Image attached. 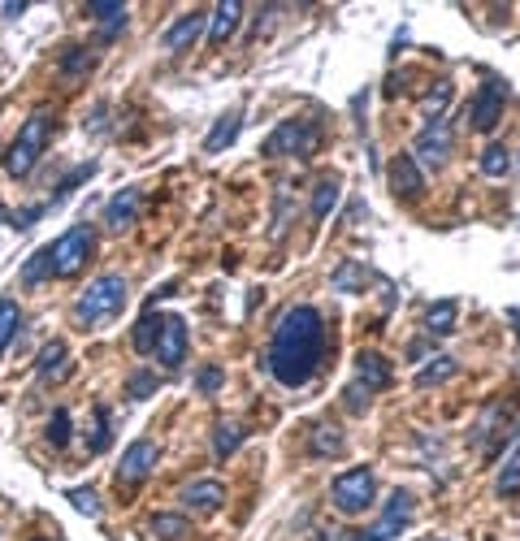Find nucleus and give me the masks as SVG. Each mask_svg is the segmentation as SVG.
Returning <instances> with one entry per match:
<instances>
[{
    "mask_svg": "<svg viewBox=\"0 0 520 541\" xmlns=\"http://www.w3.org/2000/svg\"><path fill=\"white\" fill-rule=\"evenodd\" d=\"M52 135H57V113H52V109H35V113L18 126L13 143L5 148V161H0V165H5V174H9V178H31L35 165H39V156L48 152Z\"/></svg>",
    "mask_w": 520,
    "mask_h": 541,
    "instance_id": "nucleus-2",
    "label": "nucleus"
},
{
    "mask_svg": "<svg viewBox=\"0 0 520 541\" xmlns=\"http://www.w3.org/2000/svg\"><path fill=\"white\" fill-rule=\"evenodd\" d=\"M204 26H208V18H204V13H200V9L182 13V18H178V22H174V26H169V31L161 35V44H165V52H187V48L195 44V39H200V35H204Z\"/></svg>",
    "mask_w": 520,
    "mask_h": 541,
    "instance_id": "nucleus-13",
    "label": "nucleus"
},
{
    "mask_svg": "<svg viewBox=\"0 0 520 541\" xmlns=\"http://www.w3.org/2000/svg\"><path fill=\"white\" fill-rule=\"evenodd\" d=\"M356 381L364 390H386L390 381H395V368H390L386 355H377V351H360L356 355Z\"/></svg>",
    "mask_w": 520,
    "mask_h": 541,
    "instance_id": "nucleus-14",
    "label": "nucleus"
},
{
    "mask_svg": "<svg viewBox=\"0 0 520 541\" xmlns=\"http://www.w3.org/2000/svg\"><path fill=\"white\" fill-rule=\"evenodd\" d=\"M122 308H126V277L122 273H104V277H96V282L83 290V295H78L74 321L83 329H91V325L113 321Z\"/></svg>",
    "mask_w": 520,
    "mask_h": 541,
    "instance_id": "nucleus-3",
    "label": "nucleus"
},
{
    "mask_svg": "<svg viewBox=\"0 0 520 541\" xmlns=\"http://www.w3.org/2000/svg\"><path fill=\"white\" fill-rule=\"evenodd\" d=\"M503 104H507V87L503 83H486V87H481L473 96V104H468V122H473V130L490 135V130L503 122Z\"/></svg>",
    "mask_w": 520,
    "mask_h": 541,
    "instance_id": "nucleus-10",
    "label": "nucleus"
},
{
    "mask_svg": "<svg viewBox=\"0 0 520 541\" xmlns=\"http://www.w3.org/2000/svg\"><path fill=\"white\" fill-rule=\"evenodd\" d=\"M65 498H70V503L83 511L87 520H100V498H96V490H70Z\"/></svg>",
    "mask_w": 520,
    "mask_h": 541,
    "instance_id": "nucleus-40",
    "label": "nucleus"
},
{
    "mask_svg": "<svg viewBox=\"0 0 520 541\" xmlns=\"http://www.w3.org/2000/svg\"><path fill=\"white\" fill-rule=\"evenodd\" d=\"M507 316H512V325H516V334H520V312L512 308V312H507Z\"/></svg>",
    "mask_w": 520,
    "mask_h": 541,
    "instance_id": "nucleus-45",
    "label": "nucleus"
},
{
    "mask_svg": "<svg viewBox=\"0 0 520 541\" xmlns=\"http://www.w3.org/2000/svg\"><path fill=\"white\" fill-rule=\"evenodd\" d=\"M338 195H343V182L338 178H321L317 187H312V217L325 221L334 213V204H338Z\"/></svg>",
    "mask_w": 520,
    "mask_h": 541,
    "instance_id": "nucleus-25",
    "label": "nucleus"
},
{
    "mask_svg": "<svg viewBox=\"0 0 520 541\" xmlns=\"http://www.w3.org/2000/svg\"><path fill=\"white\" fill-rule=\"evenodd\" d=\"M451 96H455L451 83H438L434 91H425V96H421V109H425L429 117H442V109L451 104Z\"/></svg>",
    "mask_w": 520,
    "mask_h": 541,
    "instance_id": "nucleus-36",
    "label": "nucleus"
},
{
    "mask_svg": "<svg viewBox=\"0 0 520 541\" xmlns=\"http://www.w3.org/2000/svg\"><path fill=\"white\" fill-rule=\"evenodd\" d=\"M325 360V321L317 308L308 303H295L278 316L273 325V338H269V373L278 386L286 390H299L317 377V368Z\"/></svg>",
    "mask_w": 520,
    "mask_h": 541,
    "instance_id": "nucleus-1",
    "label": "nucleus"
},
{
    "mask_svg": "<svg viewBox=\"0 0 520 541\" xmlns=\"http://www.w3.org/2000/svg\"><path fill=\"white\" fill-rule=\"evenodd\" d=\"M386 182H390V191H395L399 200H421L425 195V169L412 161V152H399L395 161H390Z\"/></svg>",
    "mask_w": 520,
    "mask_h": 541,
    "instance_id": "nucleus-11",
    "label": "nucleus"
},
{
    "mask_svg": "<svg viewBox=\"0 0 520 541\" xmlns=\"http://www.w3.org/2000/svg\"><path fill=\"white\" fill-rule=\"evenodd\" d=\"M308 451L317 459H338L347 451L343 429H338V425H317V429H312V438H308Z\"/></svg>",
    "mask_w": 520,
    "mask_h": 541,
    "instance_id": "nucleus-21",
    "label": "nucleus"
},
{
    "mask_svg": "<svg viewBox=\"0 0 520 541\" xmlns=\"http://www.w3.org/2000/svg\"><path fill=\"white\" fill-rule=\"evenodd\" d=\"M286 226H291V187H278V208H273V230H269V239H282Z\"/></svg>",
    "mask_w": 520,
    "mask_h": 541,
    "instance_id": "nucleus-35",
    "label": "nucleus"
},
{
    "mask_svg": "<svg viewBox=\"0 0 520 541\" xmlns=\"http://www.w3.org/2000/svg\"><path fill=\"white\" fill-rule=\"evenodd\" d=\"M148 537L152 541H182V537H191V524H187V516H152Z\"/></svg>",
    "mask_w": 520,
    "mask_h": 541,
    "instance_id": "nucleus-26",
    "label": "nucleus"
},
{
    "mask_svg": "<svg viewBox=\"0 0 520 541\" xmlns=\"http://www.w3.org/2000/svg\"><path fill=\"white\" fill-rule=\"evenodd\" d=\"M39 217H44V204H31V208H22V213H13V226L26 230V226H31V221H39Z\"/></svg>",
    "mask_w": 520,
    "mask_h": 541,
    "instance_id": "nucleus-44",
    "label": "nucleus"
},
{
    "mask_svg": "<svg viewBox=\"0 0 520 541\" xmlns=\"http://www.w3.org/2000/svg\"><path fill=\"white\" fill-rule=\"evenodd\" d=\"M91 252H96V226H70L57 243H48L52 277H74L91 260Z\"/></svg>",
    "mask_w": 520,
    "mask_h": 541,
    "instance_id": "nucleus-6",
    "label": "nucleus"
},
{
    "mask_svg": "<svg viewBox=\"0 0 520 541\" xmlns=\"http://www.w3.org/2000/svg\"><path fill=\"white\" fill-rule=\"evenodd\" d=\"M455 316H460V303H455V299H438L434 308L425 312V329H429V334H438V338H447V334H455Z\"/></svg>",
    "mask_w": 520,
    "mask_h": 541,
    "instance_id": "nucleus-24",
    "label": "nucleus"
},
{
    "mask_svg": "<svg viewBox=\"0 0 520 541\" xmlns=\"http://www.w3.org/2000/svg\"><path fill=\"white\" fill-rule=\"evenodd\" d=\"M373 494H377V477H373L369 464L338 472L334 485H330V503H334L338 516H360V511H369Z\"/></svg>",
    "mask_w": 520,
    "mask_h": 541,
    "instance_id": "nucleus-4",
    "label": "nucleus"
},
{
    "mask_svg": "<svg viewBox=\"0 0 520 541\" xmlns=\"http://www.w3.org/2000/svg\"><path fill=\"white\" fill-rule=\"evenodd\" d=\"M156 360H161L169 373L182 368V360H187V321H182V316H165L161 338H156Z\"/></svg>",
    "mask_w": 520,
    "mask_h": 541,
    "instance_id": "nucleus-12",
    "label": "nucleus"
},
{
    "mask_svg": "<svg viewBox=\"0 0 520 541\" xmlns=\"http://www.w3.org/2000/svg\"><path fill=\"white\" fill-rule=\"evenodd\" d=\"M451 143H455V135H451V122L447 117H434L421 135H416V143H412V161L416 165H447V156H451Z\"/></svg>",
    "mask_w": 520,
    "mask_h": 541,
    "instance_id": "nucleus-8",
    "label": "nucleus"
},
{
    "mask_svg": "<svg viewBox=\"0 0 520 541\" xmlns=\"http://www.w3.org/2000/svg\"><path fill=\"white\" fill-rule=\"evenodd\" d=\"M39 381H44V386H52V381H65L70 377V347H65L61 338H52L44 351H39Z\"/></svg>",
    "mask_w": 520,
    "mask_h": 541,
    "instance_id": "nucleus-18",
    "label": "nucleus"
},
{
    "mask_svg": "<svg viewBox=\"0 0 520 541\" xmlns=\"http://www.w3.org/2000/svg\"><path fill=\"white\" fill-rule=\"evenodd\" d=\"M455 373H460V364H455L451 355H434V360H429V364L421 368V373H416V386H421V390L442 386V381L455 377Z\"/></svg>",
    "mask_w": 520,
    "mask_h": 541,
    "instance_id": "nucleus-27",
    "label": "nucleus"
},
{
    "mask_svg": "<svg viewBox=\"0 0 520 541\" xmlns=\"http://www.w3.org/2000/svg\"><path fill=\"white\" fill-rule=\"evenodd\" d=\"M139 221V191L135 187H126V191H117L109 204H104V226H109L113 234H122L130 230Z\"/></svg>",
    "mask_w": 520,
    "mask_h": 541,
    "instance_id": "nucleus-15",
    "label": "nucleus"
},
{
    "mask_svg": "<svg viewBox=\"0 0 520 541\" xmlns=\"http://www.w3.org/2000/svg\"><path fill=\"white\" fill-rule=\"evenodd\" d=\"M18 325H22V308L13 299H0V355L13 338H18Z\"/></svg>",
    "mask_w": 520,
    "mask_h": 541,
    "instance_id": "nucleus-31",
    "label": "nucleus"
},
{
    "mask_svg": "<svg viewBox=\"0 0 520 541\" xmlns=\"http://www.w3.org/2000/svg\"><path fill=\"white\" fill-rule=\"evenodd\" d=\"M321 143V126L317 122H304V117H286L278 122V130L265 139V156H299V161H308L312 152H317Z\"/></svg>",
    "mask_w": 520,
    "mask_h": 541,
    "instance_id": "nucleus-5",
    "label": "nucleus"
},
{
    "mask_svg": "<svg viewBox=\"0 0 520 541\" xmlns=\"http://www.w3.org/2000/svg\"><path fill=\"white\" fill-rule=\"evenodd\" d=\"M507 169H512V152H507L503 143H490V148L481 152V174L486 178H507Z\"/></svg>",
    "mask_w": 520,
    "mask_h": 541,
    "instance_id": "nucleus-30",
    "label": "nucleus"
},
{
    "mask_svg": "<svg viewBox=\"0 0 520 541\" xmlns=\"http://www.w3.org/2000/svg\"><path fill=\"white\" fill-rule=\"evenodd\" d=\"M48 442L57 446V451H61L65 442H70V412H65V407H57V412H52V420H48Z\"/></svg>",
    "mask_w": 520,
    "mask_h": 541,
    "instance_id": "nucleus-37",
    "label": "nucleus"
},
{
    "mask_svg": "<svg viewBox=\"0 0 520 541\" xmlns=\"http://www.w3.org/2000/svg\"><path fill=\"white\" fill-rule=\"evenodd\" d=\"M91 65H96V57H91L87 48H65L61 52V78H65V83H78Z\"/></svg>",
    "mask_w": 520,
    "mask_h": 541,
    "instance_id": "nucleus-28",
    "label": "nucleus"
},
{
    "mask_svg": "<svg viewBox=\"0 0 520 541\" xmlns=\"http://www.w3.org/2000/svg\"><path fill=\"white\" fill-rule=\"evenodd\" d=\"M48 273H52V256H48V247H39V252L22 265V282H26V286H35V282H44Z\"/></svg>",
    "mask_w": 520,
    "mask_h": 541,
    "instance_id": "nucleus-34",
    "label": "nucleus"
},
{
    "mask_svg": "<svg viewBox=\"0 0 520 541\" xmlns=\"http://www.w3.org/2000/svg\"><path fill=\"white\" fill-rule=\"evenodd\" d=\"M494 490H499V498H516V494H520V451H516V455L503 464V472H499V485H494Z\"/></svg>",
    "mask_w": 520,
    "mask_h": 541,
    "instance_id": "nucleus-33",
    "label": "nucleus"
},
{
    "mask_svg": "<svg viewBox=\"0 0 520 541\" xmlns=\"http://www.w3.org/2000/svg\"><path fill=\"white\" fill-rule=\"evenodd\" d=\"M161 325H165V316H156L152 308L139 316L135 321V334H130V347H135L139 355H148V351H156V338H161Z\"/></svg>",
    "mask_w": 520,
    "mask_h": 541,
    "instance_id": "nucleus-23",
    "label": "nucleus"
},
{
    "mask_svg": "<svg viewBox=\"0 0 520 541\" xmlns=\"http://www.w3.org/2000/svg\"><path fill=\"white\" fill-rule=\"evenodd\" d=\"M109 442H113V420H109V407H96V429H91L87 451H91V455H100V451H109Z\"/></svg>",
    "mask_w": 520,
    "mask_h": 541,
    "instance_id": "nucleus-32",
    "label": "nucleus"
},
{
    "mask_svg": "<svg viewBox=\"0 0 520 541\" xmlns=\"http://www.w3.org/2000/svg\"><path fill=\"white\" fill-rule=\"evenodd\" d=\"M412 70H399V74H390V87H386V96H403V91H412L408 83H412Z\"/></svg>",
    "mask_w": 520,
    "mask_h": 541,
    "instance_id": "nucleus-43",
    "label": "nucleus"
},
{
    "mask_svg": "<svg viewBox=\"0 0 520 541\" xmlns=\"http://www.w3.org/2000/svg\"><path fill=\"white\" fill-rule=\"evenodd\" d=\"M182 503H187L191 511L213 516V511L226 507V485H221V481H191L187 490H182Z\"/></svg>",
    "mask_w": 520,
    "mask_h": 541,
    "instance_id": "nucleus-16",
    "label": "nucleus"
},
{
    "mask_svg": "<svg viewBox=\"0 0 520 541\" xmlns=\"http://www.w3.org/2000/svg\"><path fill=\"white\" fill-rule=\"evenodd\" d=\"M239 130H243V109L221 113V117H217V126L208 130V139H204V152H208V156H217L221 148H230V143L239 139Z\"/></svg>",
    "mask_w": 520,
    "mask_h": 541,
    "instance_id": "nucleus-20",
    "label": "nucleus"
},
{
    "mask_svg": "<svg viewBox=\"0 0 520 541\" xmlns=\"http://www.w3.org/2000/svg\"><path fill=\"white\" fill-rule=\"evenodd\" d=\"M239 18H243V5L239 0H221L213 9V18H208V48H221L226 39L239 31Z\"/></svg>",
    "mask_w": 520,
    "mask_h": 541,
    "instance_id": "nucleus-17",
    "label": "nucleus"
},
{
    "mask_svg": "<svg viewBox=\"0 0 520 541\" xmlns=\"http://www.w3.org/2000/svg\"><path fill=\"white\" fill-rule=\"evenodd\" d=\"M239 442H243V425H239V420H221L217 433H213V455L226 459V455L239 451Z\"/></svg>",
    "mask_w": 520,
    "mask_h": 541,
    "instance_id": "nucleus-29",
    "label": "nucleus"
},
{
    "mask_svg": "<svg viewBox=\"0 0 520 541\" xmlns=\"http://www.w3.org/2000/svg\"><path fill=\"white\" fill-rule=\"evenodd\" d=\"M0 217H5V208H0Z\"/></svg>",
    "mask_w": 520,
    "mask_h": 541,
    "instance_id": "nucleus-46",
    "label": "nucleus"
},
{
    "mask_svg": "<svg viewBox=\"0 0 520 541\" xmlns=\"http://www.w3.org/2000/svg\"><path fill=\"white\" fill-rule=\"evenodd\" d=\"M87 13L104 26V39H113L117 31H126V18H130V9H126V5H117V0H91Z\"/></svg>",
    "mask_w": 520,
    "mask_h": 541,
    "instance_id": "nucleus-22",
    "label": "nucleus"
},
{
    "mask_svg": "<svg viewBox=\"0 0 520 541\" xmlns=\"http://www.w3.org/2000/svg\"><path fill=\"white\" fill-rule=\"evenodd\" d=\"M152 390H156V373H148V368L130 373V381H126V399H148Z\"/></svg>",
    "mask_w": 520,
    "mask_h": 541,
    "instance_id": "nucleus-38",
    "label": "nucleus"
},
{
    "mask_svg": "<svg viewBox=\"0 0 520 541\" xmlns=\"http://www.w3.org/2000/svg\"><path fill=\"white\" fill-rule=\"evenodd\" d=\"M373 282V273L364 260H343L334 273H330V286L338 290V295H364V286Z\"/></svg>",
    "mask_w": 520,
    "mask_h": 541,
    "instance_id": "nucleus-19",
    "label": "nucleus"
},
{
    "mask_svg": "<svg viewBox=\"0 0 520 541\" xmlns=\"http://www.w3.org/2000/svg\"><path fill=\"white\" fill-rule=\"evenodd\" d=\"M156 464H161V446H156L152 438H139V442H130L126 451H122V464H117V485H139V481H148Z\"/></svg>",
    "mask_w": 520,
    "mask_h": 541,
    "instance_id": "nucleus-9",
    "label": "nucleus"
},
{
    "mask_svg": "<svg viewBox=\"0 0 520 541\" xmlns=\"http://www.w3.org/2000/svg\"><path fill=\"white\" fill-rule=\"evenodd\" d=\"M195 386H200V394H217L221 386H226V368H221V364H204L200 377H195Z\"/></svg>",
    "mask_w": 520,
    "mask_h": 541,
    "instance_id": "nucleus-39",
    "label": "nucleus"
},
{
    "mask_svg": "<svg viewBox=\"0 0 520 541\" xmlns=\"http://www.w3.org/2000/svg\"><path fill=\"white\" fill-rule=\"evenodd\" d=\"M412 516H416V498L408 490H395V494L386 498L382 520H377L369 533H360V537H351V541H395L412 524Z\"/></svg>",
    "mask_w": 520,
    "mask_h": 541,
    "instance_id": "nucleus-7",
    "label": "nucleus"
},
{
    "mask_svg": "<svg viewBox=\"0 0 520 541\" xmlns=\"http://www.w3.org/2000/svg\"><path fill=\"white\" fill-rule=\"evenodd\" d=\"M343 407H347V412H369V390H364L360 386V381H351V386L343 390Z\"/></svg>",
    "mask_w": 520,
    "mask_h": 541,
    "instance_id": "nucleus-42",
    "label": "nucleus"
},
{
    "mask_svg": "<svg viewBox=\"0 0 520 541\" xmlns=\"http://www.w3.org/2000/svg\"><path fill=\"white\" fill-rule=\"evenodd\" d=\"M91 174H96V161L78 165V169H74V174H70V178H65V182H61V187H57V195H52V204H61V200H65V195H70V191L78 187V182H87Z\"/></svg>",
    "mask_w": 520,
    "mask_h": 541,
    "instance_id": "nucleus-41",
    "label": "nucleus"
}]
</instances>
